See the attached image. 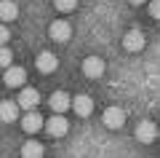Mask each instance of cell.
<instances>
[{
    "label": "cell",
    "instance_id": "1",
    "mask_svg": "<svg viewBox=\"0 0 160 158\" xmlns=\"http://www.w3.org/2000/svg\"><path fill=\"white\" fill-rule=\"evenodd\" d=\"M102 121H104L107 129H120V126L126 123V113H123L120 107H107L104 115H102Z\"/></svg>",
    "mask_w": 160,
    "mask_h": 158
},
{
    "label": "cell",
    "instance_id": "2",
    "mask_svg": "<svg viewBox=\"0 0 160 158\" xmlns=\"http://www.w3.org/2000/svg\"><path fill=\"white\" fill-rule=\"evenodd\" d=\"M48 129V134L51 137H64L69 131V121L64 118V115H53V118H48V123H43Z\"/></svg>",
    "mask_w": 160,
    "mask_h": 158
},
{
    "label": "cell",
    "instance_id": "3",
    "mask_svg": "<svg viewBox=\"0 0 160 158\" xmlns=\"http://www.w3.org/2000/svg\"><path fill=\"white\" fill-rule=\"evenodd\" d=\"M38 102H40V94H38V89H22V94H19V102H16V105L32 113V110L38 107Z\"/></svg>",
    "mask_w": 160,
    "mask_h": 158
},
{
    "label": "cell",
    "instance_id": "4",
    "mask_svg": "<svg viewBox=\"0 0 160 158\" xmlns=\"http://www.w3.org/2000/svg\"><path fill=\"white\" fill-rule=\"evenodd\" d=\"M83 75H86V78H102L104 75V62L99 57H88L86 62H83Z\"/></svg>",
    "mask_w": 160,
    "mask_h": 158
},
{
    "label": "cell",
    "instance_id": "5",
    "mask_svg": "<svg viewBox=\"0 0 160 158\" xmlns=\"http://www.w3.org/2000/svg\"><path fill=\"white\" fill-rule=\"evenodd\" d=\"M48 35H51L53 40H59V43H64V40H69V35H72V27H69V22L59 19V22H53V24H51Z\"/></svg>",
    "mask_w": 160,
    "mask_h": 158
},
{
    "label": "cell",
    "instance_id": "6",
    "mask_svg": "<svg viewBox=\"0 0 160 158\" xmlns=\"http://www.w3.org/2000/svg\"><path fill=\"white\" fill-rule=\"evenodd\" d=\"M56 67H59L56 54H51V51H40L38 54V70L40 73H53Z\"/></svg>",
    "mask_w": 160,
    "mask_h": 158
},
{
    "label": "cell",
    "instance_id": "7",
    "mask_svg": "<svg viewBox=\"0 0 160 158\" xmlns=\"http://www.w3.org/2000/svg\"><path fill=\"white\" fill-rule=\"evenodd\" d=\"M22 129L27 131V134H35V131H40V129H43V115L35 113V110H32V113H27V115L22 118Z\"/></svg>",
    "mask_w": 160,
    "mask_h": 158
},
{
    "label": "cell",
    "instance_id": "8",
    "mask_svg": "<svg viewBox=\"0 0 160 158\" xmlns=\"http://www.w3.org/2000/svg\"><path fill=\"white\" fill-rule=\"evenodd\" d=\"M123 46H126V51H142L144 48V35L139 30H128L126 38H123Z\"/></svg>",
    "mask_w": 160,
    "mask_h": 158
},
{
    "label": "cell",
    "instance_id": "9",
    "mask_svg": "<svg viewBox=\"0 0 160 158\" xmlns=\"http://www.w3.org/2000/svg\"><path fill=\"white\" fill-rule=\"evenodd\" d=\"M72 110L78 115H91V110H93V99L88 94H78L72 99Z\"/></svg>",
    "mask_w": 160,
    "mask_h": 158
},
{
    "label": "cell",
    "instance_id": "10",
    "mask_svg": "<svg viewBox=\"0 0 160 158\" xmlns=\"http://www.w3.org/2000/svg\"><path fill=\"white\" fill-rule=\"evenodd\" d=\"M136 137H139V142H155L158 129H155L152 121H142V123L136 126Z\"/></svg>",
    "mask_w": 160,
    "mask_h": 158
},
{
    "label": "cell",
    "instance_id": "11",
    "mask_svg": "<svg viewBox=\"0 0 160 158\" xmlns=\"http://www.w3.org/2000/svg\"><path fill=\"white\" fill-rule=\"evenodd\" d=\"M69 105H72V99H69L64 91H53L51 94V107L56 110V115H62L64 110H69Z\"/></svg>",
    "mask_w": 160,
    "mask_h": 158
},
{
    "label": "cell",
    "instance_id": "12",
    "mask_svg": "<svg viewBox=\"0 0 160 158\" xmlns=\"http://www.w3.org/2000/svg\"><path fill=\"white\" fill-rule=\"evenodd\" d=\"M19 118V105L16 102H0V121H6V123H11V121Z\"/></svg>",
    "mask_w": 160,
    "mask_h": 158
},
{
    "label": "cell",
    "instance_id": "13",
    "mask_svg": "<svg viewBox=\"0 0 160 158\" xmlns=\"http://www.w3.org/2000/svg\"><path fill=\"white\" fill-rule=\"evenodd\" d=\"M24 78H27V73L22 67H8L6 70V86H11V89H19L24 83Z\"/></svg>",
    "mask_w": 160,
    "mask_h": 158
},
{
    "label": "cell",
    "instance_id": "14",
    "mask_svg": "<svg viewBox=\"0 0 160 158\" xmlns=\"http://www.w3.org/2000/svg\"><path fill=\"white\" fill-rule=\"evenodd\" d=\"M19 16V6L13 0H0V19L3 22H13Z\"/></svg>",
    "mask_w": 160,
    "mask_h": 158
},
{
    "label": "cell",
    "instance_id": "15",
    "mask_svg": "<svg viewBox=\"0 0 160 158\" xmlns=\"http://www.w3.org/2000/svg\"><path fill=\"white\" fill-rule=\"evenodd\" d=\"M22 158H43V145L40 142H24Z\"/></svg>",
    "mask_w": 160,
    "mask_h": 158
},
{
    "label": "cell",
    "instance_id": "16",
    "mask_svg": "<svg viewBox=\"0 0 160 158\" xmlns=\"http://www.w3.org/2000/svg\"><path fill=\"white\" fill-rule=\"evenodd\" d=\"M11 59H13L11 48H8V46H3V48H0V67L8 70V67H11Z\"/></svg>",
    "mask_w": 160,
    "mask_h": 158
},
{
    "label": "cell",
    "instance_id": "17",
    "mask_svg": "<svg viewBox=\"0 0 160 158\" xmlns=\"http://www.w3.org/2000/svg\"><path fill=\"white\" fill-rule=\"evenodd\" d=\"M56 8H59L62 14H69V11L78 8V0H56Z\"/></svg>",
    "mask_w": 160,
    "mask_h": 158
},
{
    "label": "cell",
    "instance_id": "18",
    "mask_svg": "<svg viewBox=\"0 0 160 158\" xmlns=\"http://www.w3.org/2000/svg\"><path fill=\"white\" fill-rule=\"evenodd\" d=\"M149 16L160 19V0H149Z\"/></svg>",
    "mask_w": 160,
    "mask_h": 158
},
{
    "label": "cell",
    "instance_id": "19",
    "mask_svg": "<svg viewBox=\"0 0 160 158\" xmlns=\"http://www.w3.org/2000/svg\"><path fill=\"white\" fill-rule=\"evenodd\" d=\"M8 38H11V32H8V27L6 24H0V48L8 43Z\"/></svg>",
    "mask_w": 160,
    "mask_h": 158
},
{
    "label": "cell",
    "instance_id": "20",
    "mask_svg": "<svg viewBox=\"0 0 160 158\" xmlns=\"http://www.w3.org/2000/svg\"><path fill=\"white\" fill-rule=\"evenodd\" d=\"M131 6H142V3H147V0H128Z\"/></svg>",
    "mask_w": 160,
    "mask_h": 158
},
{
    "label": "cell",
    "instance_id": "21",
    "mask_svg": "<svg viewBox=\"0 0 160 158\" xmlns=\"http://www.w3.org/2000/svg\"><path fill=\"white\" fill-rule=\"evenodd\" d=\"M158 137H160V129H158Z\"/></svg>",
    "mask_w": 160,
    "mask_h": 158
}]
</instances>
